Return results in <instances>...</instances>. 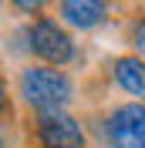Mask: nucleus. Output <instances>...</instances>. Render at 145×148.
Masks as SVG:
<instances>
[{"label":"nucleus","mask_w":145,"mask_h":148,"mask_svg":"<svg viewBox=\"0 0 145 148\" xmlns=\"http://www.w3.org/2000/svg\"><path fill=\"white\" fill-rule=\"evenodd\" d=\"M57 10H61L64 24H71V27H78V30L98 27L101 20H105V14H108V7H105L101 0H64Z\"/></svg>","instance_id":"obj_6"},{"label":"nucleus","mask_w":145,"mask_h":148,"mask_svg":"<svg viewBox=\"0 0 145 148\" xmlns=\"http://www.w3.org/2000/svg\"><path fill=\"white\" fill-rule=\"evenodd\" d=\"M20 94L37 111H57L71 101V77L61 67H24Z\"/></svg>","instance_id":"obj_1"},{"label":"nucleus","mask_w":145,"mask_h":148,"mask_svg":"<svg viewBox=\"0 0 145 148\" xmlns=\"http://www.w3.org/2000/svg\"><path fill=\"white\" fill-rule=\"evenodd\" d=\"M20 10H41V0H17Z\"/></svg>","instance_id":"obj_9"},{"label":"nucleus","mask_w":145,"mask_h":148,"mask_svg":"<svg viewBox=\"0 0 145 148\" xmlns=\"http://www.w3.org/2000/svg\"><path fill=\"white\" fill-rule=\"evenodd\" d=\"M108 148H145V101L122 104L105 121Z\"/></svg>","instance_id":"obj_3"},{"label":"nucleus","mask_w":145,"mask_h":148,"mask_svg":"<svg viewBox=\"0 0 145 148\" xmlns=\"http://www.w3.org/2000/svg\"><path fill=\"white\" fill-rule=\"evenodd\" d=\"M27 47L47 67H64L74 57V37L61 30V24H54L51 17H37L27 27Z\"/></svg>","instance_id":"obj_2"},{"label":"nucleus","mask_w":145,"mask_h":148,"mask_svg":"<svg viewBox=\"0 0 145 148\" xmlns=\"http://www.w3.org/2000/svg\"><path fill=\"white\" fill-rule=\"evenodd\" d=\"M111 77H115V84H118L125 94L145 101V61H142V57H135V54L115 57V64H111Z\"/></svg>","instance_id":"obj_5"},{"label":"nucleus","mask_w":145,"mask_h":148,"mask_svg":"<svg viewBox=\"0 0 145 148\" xmlns=\"http://www.w3.org/2000/svg\"><path fill=\"white\" fill-rule=\"evenodd\" d=\"M7 108H10V104H7V84L0 81V118L7 114Z\"/></svg>","instance_id":"obj_8"},{"label":"nucleus","mask_w":145,"mask_h":148,"mask_svg":"<svg viewBox=\"0 0 145 148\" xmlns=\"http://www.w3.org/2000/svg\"><path fill=\"white\" fill-rule=\"evenodd\" d=\"M132 47H135V57L145 61V17H138L132 24Z\"/></svg>","instance_id":"obj_7"},{"label":"nucleus","mask_w":145,"mask_h":148,"mask_svg":"<svg viewBox=\"0 0 145 148\" xmlns=\"http://www.w3.org/2000/svg\"><path fill=\"white\" fill-rule=\"evenodd\" d=\"M34 135L41 148H84V131L74 114L64 108L57 111H37L34 118Z\"/></svg>","instance_id":"obj_4"}]
</instances>
